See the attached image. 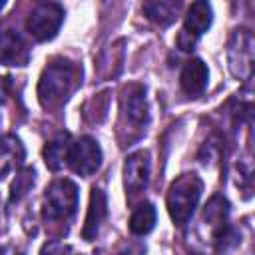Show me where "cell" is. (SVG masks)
<instances>
[{
  "instance_id": "12",
  "label": "cell",
  "mask_w": 255,
  "mask_h": 255,
  "mask_svg": "<svg viewBox=\"0 0 255 255\" xmlns=\"http://www.w3.org/2000/svg\"><path fill=\"white\" fill-rule=\"evenodd\" d=\"M213 22V8L209 2H193L189 8H187V14L183 18V30L187 36H191L193 40H197L199 36H203L209 26Z\"/></svg>"
},
{
  "instance_id": "17",
  "label": "cell",
  "mask_w": 255,
  "mask_h": 255,
  "mask_svg": "<svg viewBox=\"0 0 255 255\" xmlns=\"http://www.w3.org/2000/svg\"><path fill=\"white\" fill-rule=\"evenodd\" d=\"M34 175H36V171H34L32 167H24V169L16 175V179H14V183H12V193H10V201H12V203L18 201V199H22V195L28 193V189L34 185Z\"/></svg>"
},
{
  "instance_id": "21",
  "label": "cell",
  "mask_w": 255,
  "mask_h": 255,
  "mask_svg": "<svg viewBox=\"0 0 255 255\" xmlns=\"http://www.w3.org/2000/svg\"><path fill=\"white\" fill-rule=\"evenodd\" d=\"M0 255H16V251L6 245V247H0Z\"/></svg>"
},
{
  "instance_id": "16",
  "label": "cell",
  "mask_w": 255,
  "mask_h": 255,
  "mask_svg": "<svg viewBox=\"0 0 255 255\" xmlns=\"http://www.w3.org/2000/svg\"><path fill=\"white\" fill-rule=\"evenodd\" d=\"M155 219H157L155 207L145 201V203L137 205L135 211L131 213V217H129V231L133 235H147L155 227Z\"/></svg>"
},
{
  "instance_id": "18",
  "label": "cell",
  "mask_w": 255,
  "mask_h": 255,
  "mask_svg": "<svg viewBox=\"0 0 255 255\" xmlns=\"http://www.w3.org/2000/svg\"><path fill=\"white\" fill-rule=\"evenodd\" d=\"M40 255H74V249L60 241H48V243H44Z\"/></svg>"
},
{
  "instance_id": "9",
  "label": "cell",
  "mask_w": 255,
  "mask_h": 255,
  "mask_svg": "<svg viewBox=\"0 0 255 255\" xmlns=\"http://www.w3.org/2000/svg\"><path fill=\"white\" fill-rule=\"evenodd\" d=\"M149 181V153L147 151H135L128 155L124 163V185L129 193H137L145 189Z\"/></svg>"
},
{
  "instance_id": "14",
  "label": "cell",
  "mask_w": 255,
  "mask_h": 255,
  "mask_svg": "<svg viewBox=\"0 0 255 255\" xmlns=\"http://www.w3.org/2000/svg\"><path fill=\"white\" fill-rule=\"evenodd\" d=\"M72 145V137L68 131H60L50 143H46L44 147V161L52 171H58L68 157V149Z\"/></svg>"
},
{
  "instance_id": "11",
  "label": "cell",
  "mask_w": 255,
  "mask_h": 255,
  "mask_svg": "<svg viewBox=\"0 0 255 255\" xmlns=\"http://www.w3.org/2000/svg\"><path fill=\"white\" fill-rule=\"evenodd\" d=\"M207 80H209V70L199 58L189 60L179 74V86L189 98L201 96L207 88Z\"/></svg>"
},
{
  "instance_id": "7",
  "label": "cell",
  "mask_w": 255,
  "mask_h": 255,
  "mask_svg": "<svg viewBox=\"0 0 255 255\" xmlns=\"http://www.w3.org/2000/svg\"><path fill=\"white\" fill-rule=\"evenodd\" d=\"M120 116H122V122L129 124L135 129H141L147 124L149 112H147L145 88L141 84H129V86H126L122 90Z\"/></svg>"
},
{
  "instance_id": "4",
  "label": "cell",
  "mask_w": 255,
  "mask_h": 255,
  "mask_svg": "<svg viewBox=\"0 0 255 255\" xmlns=\"http://www.w3.org/2000/svg\"><path fill=\"white\" fill-rule=\"evenodd\" d=\"M253 34L249 28H235L227 42V66L229 72L241 80L249 82L253 76Z\"/></svg>"
},
{
  "instance_id": "3",
  "label": "cell",
  "mask_w": 255,
  "mask_h": 255,
  "mask_svg": "<svg viewBox=\"0 0 255 255\" xmlns=\"http://www.w3.org/2000/svg\"><path fill=\"white\" fill-rule=\"evenodd\" d=\"M78 207V187L70 179H54L44 193L42 213L46 221H68Z\"/></svg>"
},
{
  "instance_id": "10",
  "label": "cell",
  "mask_w": 255,
  "mask_h": 255,
  "mask_svg": "<svg viewBox=\"0 0 255 255\" xmlns=\"http://www.w3.org/2000/svg\"><path fill=\"white\" fill-rule=\"evenodd\" d=\"M106 215H108V199H106V193L100 187H94L92 189V195H90L88 215H86L84 229H82V235H84L86 241H94L98 237Z\"/></svg>"
},
{
  "instance_id": "15",
  "label": "cell",
  "mask_w": 255,
  "mask_h": 255,
  "mask_svg": "<svg viewBox=\"0 0 255 255\" xmlns=\"http://www.w3.org/2000/svg\"><path fill=\"white\" fill-rule=\"evenodd\" d=\"M177 10H179V2H171V0H155L143 4L145 16L159 26H169L177 18Z\"/></svg>"
},
{
  "instance_id": "22",
  "label": "cell",
  "mask_w": 255,
  "mask_h": 255,
  "mask_svg": "<svg viewBox=\"0 0 255 255\" xmlns=\"http://www.w3.org/2000/svg\"><path fill=\"white\" fill-rule=\"evenodd\" d=\"M4 6H6V2H0V10H2V8H4Z\"/></svg>"
},
{
  "instance_id": "20",
  "label": "cell",
  "mask_w": 255,
  "mask_h": 255,
  "mask_svg": "<svg viewBox=\"0 0 255 255\" xmlns=\"http://www.w3.org/2000/svg\"><path fill=\"white\" fill-rule=\"evenodd\" d=\"M143 253H145V245L135 243V245H128V247H124L118 255H143Z\"/></svg>"
},
{
  "instance_id": "2",
  "label": "cell",
  "mask_w": 255,
  "mask_h": 255,
  "mask_svg": "<svg viewBox=\"0 0 255 255\" xmlns=\"http://www.w3.org/2000/svg\"><path fill=\"white\" fill-rule=\"evenodd\" d=\"M201 191H203V181L195 173H183L169 185L167 211L175 225L183 227L191 219L201 199Z\"/></svg>"
},
{
  "instance_id": "13",
  "label": "cell",
  "mask_w": 255,
  "mask_h": 255,
  "mask_svg": "<svg viewBox=\"0 0 255 255\" xmlns=\"http://www.w3.org/2000/svg\"><path fill=\"white\" fill-rule=\"evenodd\" d=\"M24 159V145L22 141L8 133L0 137V179L8 175L14 167H18Z\"/></svg>"
},
{
  "instance_id": "19",
  "label": "cell",
  "mask_w": 255,
  "mask_h": 255,
  "mask_svg": "<svg viewBox=\"0 0 255 255\" xmlns=\"http://www.w3.org/2000/svg\"><path fill=\"white\" fill-rule=\"evenodd\" d=\"M10 88H12V82H10V78H6V76H0V106H2V104L8 100Z\"/></svg>"
},
{
  "instance_id": "5",
  "label": "cell",
  "mask_w": 255,
  "mask_h": 255,
  "mask_svg": "<svg viewBox=\"0 0 255 255\" xmlns=\"http://www.w3.org/2000/svg\"><path fill=\"white\" fill-rule=\"evenodd\" d=\"M64 22V8L58 2H40L26 18V32L36 42H48L56 38Z\"/></svg>"
},
{
  "instance_id": "6",
  "label": "cell",
  "mask_w": 255,
  "mask_h": 255,
  "mask_svg": "<svg viewBox=\"0 0 255 255\" xmlns=\"http://www.w3.org/2000/svg\"><path fill=\"white\" fill-rule=\"evenodd\" d=\"M66 163L70 165V169L82 177H88L92 173H96L102 165V147L100 143L90 137L84 135L76 141H72L70 149H68V157Z\"/></svg>"
},
{
  "instance_id": "8",
  "label": "cell",
  "mask_w": 255,
  "mask_h": 255,
  "mask_svg": "<svg viewBox=\"0 0 255 255\" xmlns=\"http://www.w3.org/2000/svg\"><path fill=\"white\" fill-rule=\"evenodd\" d=\"M30 60V48L14 28L0 30V64L4 66H26Z\"/></svg>"
},
{
  "instance_id": "1",
  "label": "cell",
  "mask_w": 255,
  "mask_h": 255,
  "mask_svg": "<svg viewBox=\"0 0 255 255\" xmlns=\"http://www.w3.org/2000/svg\"><path fill=\"white\" fill-rule=\"evenodd\" d=\"M78 78V68L74 62L68 58H54L42 72L40 82H38V100L40 104L50 110L62 106L72 90L76 88Z\"/></svg>"
}]
</instances>
